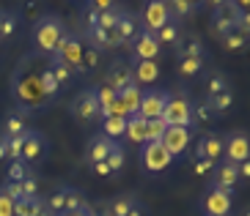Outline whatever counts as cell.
Wrapping results in <instances>:
<instances>
[{
    "label": "cell",
    "instance_id": "6da1fadb",
    "mask_svg": "<svg viewBox=\"0 0 250 216\" xmlns=\"http://www.w3.org/2000/svg\"><path fill=\"white\" fill-rule=\"evenodd\" d=\"M8 90L14 99V109H20L22 115H33V112L47 109L61 93L58 82L47 66V58H42L36 52L22 55V60L17 63L14 74H11Z\"/></svg>",
    "mask_w": 250,
    "mask_h": 216
},
{
    "label": "cell",
    "instance_id": "7a4b0ae2",
    "mask_svg": "<svg viewBox=\"0 0 250 216\" xmlns=\"http://www.w3.org/2000/svg\"><path fill=\"white\" fill-rule=\"evenodd\" d=\"M69 33L66 22L61 19L58 14H42L33 22V30H30V38H33V52L42 55V58H52L58 52L63 36Z\"/></svg>",
    "mask_w": 250,
    "mask_h": 216
},
{
    "label": "cell",
    "instance_id": "3957f363",
    "mask_svg": "<svg viewBox=\"0 0 250 216\" xmlns=\"http://www.w3.org/2000/svg\"><path fill=\"white\" fill-rule=\"evenodd\" d=\"M47 153H50V140H47L44 131H39V129H28V131H25L20 162L28 164L30 170H36V167L47 159Z\"/></svg>",
    "mask_w": 250,
    "mask_h": 216
},
{
    "label": "cell",
    "instance_id": "277c9868",
    "mask_svg": "<svg viewBox=\"0 0 250 216\" xmlns=\"http://www.w3.org/2000/svg\"><path fill=\"white\" fill-rule=\"evenodd\" d=\"M242 6L239 3H217L212 11V33L217 38H226L228 33H236L239 28V19H242Z\"/></svg>",
    "mask_w": 250,
    "mask_h": 216
},
{
    "label": "cell",
    "instance_id": "5b68a950",
    "mask_svg": "<svg viewBox=\"0 0 250 216\" xmlns=\"http://www.w3.org/2000/svg\"><path fill=\"white\" fill-rule=\"evenodd\" d=\"M170 90H162V88H143L140 90V107H138V115L143 121H160L165 107L170 101Z\"/></svg>",
    "mask_w": 250,
    "mask_h": 216
},
{
    "label": "cell",
    "instance_id": "8992f818",
    "mask_svg": "<svg viewBox=\"0 0 250 216\" xmlns=\"http://www.w3.org/2000/svg\"><path fill=\"white\" fill-rule=\"evenodd\" d=\"M83 55H85V41H83V36L69 30L66 36H63V41H61L58 52H55V58L61 63H66L77 77H83Z\"/></svg>",
    "mask_w": 250,
    "mask_h": 216
},
{
    "label": "cell",
    "instance_id": "52a82bcc",
    "mask_svg": "<svg viewBox=\"0 0 250 216\" xmlns=\"http://www.w3.org/2000/svg\"><path fill=\"white\" fill-rule=\"evenodd\" d=\"M69 112H72V118L80 123V126H88V123H94V121H102V112H99V104H96L94 88H83L80 93L72 99Z\"/></svg>",
    "mask_w": 250,
    "mask_h": 216
},
{
    "label": "cell",
    "instance_id": "ba28073f",
    "mask_svg": "<svg viewBox=\"0 0 250 216\" xmlns=\"http://www.w3.org/2000/svg\"><path fill=\"white\" fill-rule=\"evenodd\" d=\"M170 164H173V156L162 148V143H143L140 145V167H143L146 175L165 173Z\"/></svg>",
    "mask_w": 250,
    "mask_h": 216
},
{
    "label": "cell",
    "instance_id": "9c48e42d",
    "mask_svg": "<svg viewBox=\"0 0 250 216\" xmlns=\"http://www.w3.org/2000/svg\"><path fill=\"white\" fill-rule=\"evenodd\" d=\"M223 162H228V164L250 162V137L242 129L223 134Z\"/></svg>",
    "mask_w": 250,
    "mask_h": 216
},
{
    "label": "cell",
    "instance_id": "30bf717a",
    "mask_svg": "<svg viewBox=\"0 0 250 216\" xmlns=\"http://www.w3.org/2000/svg\"><path fill=\"white\" fill-rule=\"evenodd\" d=\"M140 28L148 30V33H157V30L162 28V25H168L173 17H170V8L165 0H146L143 6H140Z\"/></svg>",
    "mask_w": 250,
    "mask_h": 216
},
{
    "label": "cell",
    "instance_id": "8fae6325",
    "mask_svg": "<svg viewBox=\"0 0 250 216\" xmlns=\"http://www.w3.org/2000/svg\"><path fill=\"white\" fill-rule=\"evenodd\" d=\"M165 126H179V129H192V99L190 96H170L168 107L162 112Z\"/></svg>",
    "mask_w": 250,
    "mask_h": 216
},
{
    "label": "cell",
    "instance_id": "7c38bea8",
    "mask_svg": "<svg viewBox=\"0 0 250 216\" xmlns=\"http://www.w3.org/2000/svg\"><path fill=\"white\" fill-rule=\"evenodd\" d=\"M198 205H201V214L204 216H231V211H234V197L220 192V189L209 186L201 195Z\"/></svg>",
    "mask_w": 250,
    "mask_h": 216
},
{
    "label": "cell",
    "instance_id": "4fadbf2b",
    "mask_svg": "<svg viewBox=\"0 0 250 216\" xmlns=\"http://www.w3.org/2000/svg\"><path fill=\"white\" fill-rule=\"evenodd\" d=\"M195 159L204 162V164H220L223 162V134L217 131H206L201 134L198 143H195Z\"/></svg>",
    "mask_w": 250,
    "mask_h": 216
},
{
    "label": "cell",
    "instance_id": "5bb4252c",
    "mask_svg": "<svg viewBox=\"0 0 250 216\" xmlns=\"http://www.w3.org/2000/svg\"><path fill=\"white\" fill-rule=\"evenodd\" d=\"M162 148L170 153V156H184L187 153V148H190L192 143V129H179V126H168L165 129V134L160 137Z\"/></svg>",
    "mask_w": 250,
    "mask_h": 216
},
{
    "label": "cell",
    "instance_id": "9a60e30c",
    "mask_svg": "<svg viewBox=\"0 0 250 216\" xmlns=\"http://www.w3.org/2000/svg\"><path fill=\"white\" fill-rule=\"evenodd\" d=\"M104 85L113 88L116 93H121L124 88L132 85V66H129V60H124V58L110 60V66H107V74H104Z\"/></svg>",
    "mask_w": 250,
    "mask_h": 216
},
{
    "label": "cell",
    "instance_id": "2e32d148",
    "mask_svg": "<svg viewBox=\"0 0 250 216\" xmlns=\"http://www.w3.org/2000/svg\"><path fill=\"white\" fill-rule=\"evenodd\" d=\"M209 186L220 189V192L234 197L236 186H239V170H236V164H228V162L214 164L212 167V183H209Z\"/></svg>",
    "mask_w": 250,
    "mask_h": 216
},
{
    "label": "cell",
    "instance_id": "e0dca14e",
    "mask_svg": "<svg viewBox=\"0 0 250 216\" xmlns=\"http://www.w3.org/2000/svg\"><path fill=\"white\" fill-rule=\"evenodd\" d=\"M129 47H132V60H157V55L162 52L157 36L148 33V30H143V28H140V33L135 36V41Z\"/></svg>",
    "mask_w": 250,
    "mask_h": 216
},
{
    "label": "cell",
    "instance_id": "ac0fdd59",
    "mask_svg": "<svg viewBox=\"0 0 250 216\" xmlns=\"http://www.w3.org/2000/svg\"><path fill=\"white\" fill-rule=\"evenodd\" d=\"M140 33V19L135 11L124 8L121 17H118V25H116V44L118 47H129L135 41V36Z\"/></svg>",
    "mask_w": 250,
    "mask_h": 216
},
{
    "label": "cell",
    "instance_id": "d6986e66",
    "mask_svg": "<svg viewBox=\"0 0 250 216\" xmlns=\"http://www.w3.org/2000/svg\"><path fill=\"white\" fill-rule=\"evenodd\" d=\"M173 55H176V60H184V58H201L204 60L206 44H204V38L195 36V33H182V36L176 38V44H173Z\"/></svg>",
    "mask_w": 250,
    "mask_h": 216
},
{
    "label": "cell",
    "instance_id": "ffe728a7",
    "mask_svg": "<svg viewBox=\"0 0 250 216\" xmlns=\"http://www.w3.org/2000/svg\"><path fill=\"white\" fill-rule=\"evenodd\" d=\"M129 66H132V82L140 90L160 79V63L157 60H129Z\"/></svg>",
    "mask_w": 250,
    "mask_h": 216
},
{
    "label": "cell",
    "instance_id": "44dd1931",
    "mask_svg": "<svg viewBox=\"0 0 250 216\" xmlns=\"http://www.w3.org/2000/svg\"><path fill=\"white\" fill-rule=\"evenodd\" d=\"M110 145H113V140H107L102 131L94 134V137L85 143V164H88V167L102 164L104 159H107V153H110Z\"/></svg>",
    "mask_w": 250,
    "mask_h": 216
},
{
    "label": "cell",
    "instance_id": "7402d4cb",
    "mask_svg": "<svg viewBox=\"0 0 250 216\" xmlns=\"http://www.w3.org/2000/svg\"><path fill=\"white\" fill-rule=\"evenodd\" d=\"M28 129H30L28 115H22L20 109H8L6 121H3V131H0V134H3L6 140H17V137H22Z\"/></svg>",
    "mask_w": 250,
    "mask_h": 216
},
{
    "label": "cell",
    "instance_id": "603a6c76",
    "mask_svg": "<svg viewBox=\"0 0 250 216\" xmlns=\"http://www.w3.org/2000/svg\"><path fill=\"white\" fill-rule=\"evenodd\" d=\"M47 66H50V72H52V77H55V82H58L61 90H66L74 79H77V74H74L66 63H61L55 55H52V58H47Z\"/></svg>",
    "mask_w": 250,
    "mask_h": 216
},
{
    "label": "cell",
    "instance_id": "cb8c5ba5",
    "mask_svg": "<svg viewBox=\"0 0 250 216\" xmlns=\"http://www.w3.org/2000/svg\"><path fill=\"white\" fill-rule=\"evenodd\" d=\"M138 202L140 200L135 195H118V197H113V200L107 202V208H104V211H107L110 216H126L135 205H138Z\"/></svg>",
    "mask_w": 250,
    "mask_h": 216
},
{
    "label": "cell",
    "instance_id": "d4e9b609",
    "mask_svg": "<svg viewBox=\"0 0 250 216\" xmlns=\"http://www.w3.org/2000/svg\"><path fill=\"white\" fill-rule=\"evenodd\" d=\"M124 137L129 140V143H138L143 145L146 143V121L140 115H132V118H126V129H124Z\"/></svg>",
    "mask_w": 250,
    "mask_h": 216
},
{
    "label": "cell",
    "instance_id": "484cf974",
    "mask_svg": "<svg viewBox=\"0 0 250 216\" xmlns=\"http://www.w3.org/2000/svg\"><path fill=\"white\" fill-rule=\"evenodd\" d=\"M118 101H121V107L126 109V115H129V118L138 115V107H140V88L132 82L129 88H124V90L118 93Z\"/></svg>",
    "mask_w": 250,
    "mask_h": 216
},
{
    "label": "cell",
    "instance_id": "4316f807",
    "mask_svg": "<svg viewBox=\"0 0 250 216\" xmlns=\"http://www.w3.org/2000/svg\"><path fill=\"white\" fill-rule=\"evenodd\" d=\"M20 28V14L17 11H8V8H0V41L11 38Z\"/></svg>",
    "mask_w": 250,
    "mask_h": 216
},
{
    "label": "cell",
    "instance_id": "83f0119b",
    "mask_svg": "<svg viewBox=\"0 0 250 216\" xmlns=\"http://www.w3.org/2000/svg\"><path fill=\"white\" fill-rule=\"evenodd\" d=\"M42 208H44L42 197H22L14 202V216H39Z\"/></svg>",
    "mask_w": 250,
    "mask_h": 216
},
{
    "label": "cell",
    "instance_id": "f1b7e54d",
    "mask_svg": "<svg viewBox=\"0 0 250 216\" xmlns=\"http://www.w3.org/2000/svg\"><path fill=\"white\" fill-rule=\"evenodd\" d=\"M124 162H126V151H124V145L121 143H113L110 145V153H107V159H104V167L113 173H121L124 170Z\"/></svg>",
    "mask_w": 250,
    "mask_h": 216
},
{
    "label": "cell",
    "instance_id": "f546056e",
    "mask_svg": "<svg viewBox=\"0 0 250 216\" xmlns=\"http://www.w3.org/2000/svg\"><path fill=\"white\" fill-rule=\"evenodd\" d=\"M154 36H157V41H160V47H173V44H176V38L182 36V28H179L176 19H170L168 25H162V28L157 30Z\"/></svg>",
    "mask_w": 250,
    "mask_h": 216
},
{
    "label": "cell",
    "instance_id": "4dcf8cb0",
    "mask_svg": "<svg viewBox=\"0 0 250 216\" xmlns=\"http://www.w3.org/2000/svg\"><path fill=\"white\" fill-rule=\"evenodd\" d=\"M176 72L182 79H195L201 72H204V60L201 58H184V60H176Z\"/></svg>",
    "mask_w": 250,
    "mask_h": 216
},
{
    "label": "cell",
    "instance_id": "1f68e13d",
    "mask_svg": "<svg viewBox=\"0 0 250 216\" xmlns=\"http://www.w3.org/2000/svg\"><path fill=\"white\" fill-rule=\"evenodd\" d=\"M124 129H126V118H104L102 121V134L113 143L124 137Z\"/></svg>",
    "mask_w": 250,
    "mask_h": 216
},
{
    "label": "cell",
    "instance_id": "d6a6232c",
    "mask_svg": "<svg viewBox=\"0 0 250 216\" xmlns=\"http://www.w3.org/2000/svg\"><path fill=\"white\" fill-rule=\"evenodd\" d=\"M83 205H88V200H85V195H83L80 189L63 186V214H66V211H77V208H83Z\"/></svg>",
    "mask_w": 250,
    "mask_h": 216
},
{
    "label": "cell",
    "instance_id": "836d02e7",
    "mask_svg": "<svg viewBox=\"0 0 250 216\" xmlns=\"http://www.w3.org/2000/svg\"><path fill=\"white\" fill-rule=\"evenodd\" d=\"M30 173H33V170H30L28 164H22L20 159H17V162H8V170H6V183H22V180L28 178Z\"/></svg>",
    "mask_w": 250,
    "mask_h": 216
},
{
    "label": "cell",
    "instance_id": "e575fe53",
    "mask_svg": "<svg viewBox=\"0 0 250 216\" xmlns=\"http://www.w3.org/2000/svg\"><path fill=\"white\" fill-rule=\"evenodd\" d=\"M206 101H209V107H212L214 115H226L228 109L234 107V93L226 90V93H217V96H212V99H206Z\"/></svg>",
    "mask_w": 250,
    "mask_h": 216
},
{
    "label": "cell",
    "instance_id": "d590c367",
    "mask_svg": "<svg viewBox=\"0 0 250 216\" xmlns=\"http://www.w3.org/2000/svg\"><path fill=\"white\" fill-rule=\"evenodd\" d=\"M214 118L217 115L212 112V107H209V101L206 99L192 101V126H195V123H212Z\"/></svg>",
    "mask_w": 250,
    "mask_h": 216
},
{
    "label": "cell",
    "instance_id": "8d00e7d4",
    "mask_svg": "<svg viewBox=\"0 0 250 216\" xmlns=\"http://www.w3.org/2000/svg\"><path fill=\"white\" fill-rule=\"evenodd\" d=\"M226 90H231V85H228V79L223 74H209L206 77V99H212L217 93H226Z\"/></svg>",
    "mask_w": 250,
    "mask_h": 216
},
{
    "label": "cell",
    "instance_id": "74e56055",
    "mask_svg": "<svg viewBox=\"0 0 250 216\" xmlns=\"http://www.w3.org/2000/svg\"><path fill=\"white\" fill-rule=\"evenodd\" d=\"M170 8V17L173 19H182V17H192L195 11H198V3H190V0H173V3H168Z\"/></svg>",
    "mask_w": 250,
    "mask_h": 216
},
{
    "label": "cell",
    "instance_id": "f35d334b",
    "mask_svg": "<svg viewBox=\"0 0 250 216\" xmlns=\"http://www.w3.org/2000/svg\"><path fill=\"white\" fill-rule=\"evenodd\" d=\"M94 96H96V104H99V112H102L104 107H110L113 101H116L118 93L113 90V88H107V85L102 82V85H96V88H94Z\"/></svg>",
    "mask_w": 250,
    "mask_h": 216
},
{
    "label": "cell",
    "instance_id": "ab89813d",
    "mask_svg": "<svg viewBox=\"0 0 250 216\" xmlns=\"http://www.w3.org/2000/svg\"><path fill=\"white\" fill-rule=\"evenodd\" d=\"M44 208L50 211L52 216H61V214H63V186L52 189V195L44 200Z\"/></svg>",
    "mask_w": 250,
    "mask_h": 216
},
{
    "label": "cell",
    "instance_id": "60d3db41",
    "mask_svg": "<svg viewBox=\"0 0 250 216\" xmlns=\"http://www.w3.org/2000/svg\"><path fill=\"white\" fill-rule=\"evenodd\" d=\"M220 44H223V50L236 52V50H245L248 47V36L245 33H228L226 38H220Z\"/></svg>",
    "mask_w": 250,
    "mask_h": 216
},
{
    "label": "cell",
    "instance_id": "b9f144b4",
    "mask_svg": "<svg viewBox=\"0 0 250 216\" xmlns=\"http://www.w3.org/2000/svg\"><path fill=\"white\" fill-rule=\"evenodd\" d=\"M165 121H146V143H160V137L165 134Z\"/></svg>",
    "mask_w": 250,
    "mask_h": 216
},
{
    "label": "cell",
    "instance_id": "7bdbcfd3",
    "mask_svg": "<svg viewBox=\"0 0 250 216\" xmlns=\"http://www.w3.org/2000/svg\"><path fill=\"white\" fill-rule=\"evenodd\" d=\"M20 189H22V197H39V175L30 173L28 178L20 183Z\"/></svg>",
    "mask_w": 250,
    "mask_h": 216
},
{
    "label": "cell",
    "instance_id": "ee69618b",
    "mask_svg": "<svg viewBox=\"0 0 250 216\" xmlns=\"http://www.w3.org/2000/svg\"><path fill=\"white\" fill-rule=\"evenodd\" d=\"M0 216H14V200L8 197L3 186H0Z\"/></svg>",
    "mask_w": 250,
    "mask_h": 216
},
{
    "label": "cell",
    "instance_id": "f6af8a7d",
    "mask_svg": "<svg viewBox=\"0 0 250 216\" xmlns=\"http://www.w3.org/2000/svg\"><path fill=\"white\" fill-rule=\"evenodd\" d=\"M61 216H94V208H91V205H83V208L66 211V214H61Z\"/></svg>",
    "mask_w": 250,
    "mask_h": 216
},
{
    "label": "cell",
    "instance_id": "bcb514c9",
    "mask_svg": "<svg viewBox=\"0 0 250 216\" xmlns=\"http://www.w3.org/2000/svg\"><path fill=\"white\" fill-rule=\"evenodd\" d=\"M0 162H8V140L0 134Z\"/></svg>",
    "mask_w": 250,
    "mask_h": 216
},
{
    "label": "cell",
    "instance_id": "7dc6e473",
    "mask_svg": "<svg viewBox=\"0 0 250 216\" xmlns=\"http://www.w3.org/2000/svg\"><path fill=\"white\" fill-rule=\"evenodd\" d=\"M91 173L99 175V178H107V175H110V170H107V167H104V162H102V164H94V167H91Z\"/></svg>",
    "mask_w": 250,
    "mask_h": 216
},
{
    "label": "cell",
    "instance_id": "c3c4849f",
    "mask_svg": "<svg viewBox=\"0 0 250 216\" xmlns=\"http://www.w3.org/2000/svg\"><path fill=\"white\" fill-rule=\"evenodd\" d=\"M126 216H146V205H143V202H138V205H135V208L129 211Z\"/></svg>",
    "mask_w": 250,
    "mask_h": 216
},
{
    "label": "cell",
    "instance_id": "681fc988",
    "mask_svg": "<svg viewBox=\"0 0 250 216\" xmlns=\"http://www.w3.org/2000/svg\"><path fill=\"white\" fill-rule=\"evenodd\" d=\"M209 170H212V164H204V162H198V164H195V173H198V175L209 173Z\"/></svg>",
    "mask_w": 250,
    "mask_h": 216
},
{
    "label": "cell",
    "instance_id": "f907efd6",
    "mask_svg": "<svg viewBox=\"0 0 250 216\" xmlns=\"http://www.w3.org/2000/svg\"><path fill=\"white\" fill-rule=\"evenodd\" d=\"M94 216H110V214H107L104 208H102V211H96V208H94Z\"/></svg>",
    "mask_w": 250,
    "mask_h": 216
},
{
    "label": "cell",
    "instance_id": "816d5d0a",
    "mask_svg": "<svg viewBox=\"0 0 250 216\" xmlns=\"http://www.w3.org/2000/svg\"><path fill=\"white\" fill-rule=\"evenodd\" d=\"M39 216H52V214H50L47 208H42V211H39Z\"/></svg>",
    "mask_w": 250,
    "mask_h": 216
}]
</instances>
